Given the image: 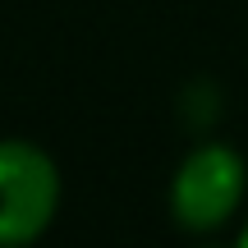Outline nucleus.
<instances>
[{
    "instance_id": "1",
    "label": "nucleus",
    "mask_w": 248,
    "mask_h": 248,
    "mask_svg": "<svg viewBox=\"0 0 248 248\" xmlns=\"http://www.w3.org/2000/svg\"><path fill=\"white\" fill-rule=\"evenodd\" d=\"M248 193V166L230 142H198L170 179V216L193 234H212L234 221Z\"/></svg>"
},
{
    "instance_id": "2",
    "label": "nucleus",
    "mask_w": 248,
    "mask_h": 248,
    "mask_svg": "<svg viewBox=\"0 0 248 248\" xmlns=\"http://www.w3.org/2000/svg\"><path fill=\"white\" fill-rule=\"evenodd\" d=\"M60 212V170L32 138H0V248L32 244Z\"/></svg>"
},
{
    "instance_id": "3",
    "label": "nucleus",
    "mask_w": 248,
    "mask_h": 248,
    "mask_svg": "<svg viewBox=\"0 0 248 248\" xmlns=\"http://www.w3.org/2000/svg\"><path fill=\"white\" fill-rule=\"evenodd\" d=\"M239 244H244V248H248V221H244V230H239Z\"/></svg>"
}]
</instances>
